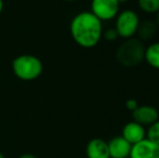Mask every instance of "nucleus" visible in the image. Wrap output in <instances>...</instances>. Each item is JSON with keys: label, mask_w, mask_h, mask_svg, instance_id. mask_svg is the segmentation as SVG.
I'll return each instance as SVG.
<instances>
[{"label": "nucleus", "mask_w": 159, "mask_h": 158, "mask_svg": "<svg viewBox=\"0 0 159 158\" xmlns=\"http://www.w3.org/2000/svg\"><path fill=\"white\" fill-rule=\"evenodd\" d=\"M103 22L91 11H82L71 19L69 33L74 41L84 49H92L103 38Z\"/></svg>", "instance_id": "nucleus-1"}, {"label": "nucleus", "mask_w": 159, "mask_h": 158, "mask_svg": "<svg viewBox=\"0 0 159 158\" xmlns=\"http://www.w3.org/2000/svg\"><path fill=\"white\" fill-rule=\"evenodd\" d=\"M145 48V43L138 37L124 39L116 49L115 57L124 67H135L144 62Z\"/></svg>", "instance_id": "nucleus-2"}, {"label": "nucleus", "mask_w": 159, "mask_h": 158, "mask_svg": "<svg viewBox=\"0 0 159 158\" xmlns=\"http://www.w3.org/2000/svg\"><path fill=\"white\" fill-rule=\"evenodd\" d=\"M12 70L15 77L23 81H33L43 72L41 60L33 54H21L12 61Z\"/></svg>", "instance_id": "nucleus-3"}, {"label": "nucleus", "mask_w": 159, "mask_h": 158, "mask_svg": "<svg viewBox=\"0 0 159 158\" xmlns=\"http://www.w3.org/2000/svg\"><path fill=\"white\" fill-rule=\"evenodd\" d=\"M141 20L139 14L132 9L119 11L115 17V26L114 28L117 32L119 38L128 39L135 37Z\"/></svg>", "instance_id": "nucleus-4"}, {"label": "nucleus", "mask_w": 159, "mask_h": 158, "mask_svg": "<svg viewBox=\"0 0 159 158\" xmlns=\"http://www.w3.org/2000/svg\"><path fill=\"white\" fill-rule=\"evenodd\" d=\"M90 11L102 22L115 20L120 11L118 0H91Z\"/></svg>", "instance_id": "nucleus-5"}, {"label": "nucleus", "mask_w": 159, "mask_h": 158, "mask_svg": "<svg viewBox=\"0 0 159 158\" xmlns=\"http://www.w3.org/2000/svg\"><path fill=\"white\" fill-rule=\"evenodd\" d=\"M129 158H159V144L145 138L141 142L132 145Z\"/></svg>", "instance_id": "nucleus-6"}, {"label": "nucleus", "mask_w": 159, "mask_h": 158, "mask_svg": "<svg viewBox=\"0 0 159 158\" xmlns=\"http://www.w3.org/2000/svg\"><path fill=\"white\" fill-rule=\"evenodd\" d=\"M131 114L134 121L144 127H148L149 124L159 119V111L148 104L139 105Z\"/></svg>", "instance_id": "nucleus-7"}, {"label": "nucleus", "mask_w": 159, "mask_h": 158, "mask_svg": "<svg viewBox=\"0 0 159 158\" xmlns=\"http://www.w3.org/2000/svg\"><path fill=\"white\" fill-rule=\"evenodd\" d=\"M107 144L111 158H129L132 145L121 135L111 138Z\"/></svg>", "instance_id": "nucleus-8"}, {"label": "nucleus", "mask_w": 159, "mask_h": 158, "mask_svg": "<svg viewBox=\"0 0 159 158\" xmlns=\"http://www.w3.org/2000/svg\"><path fill=\"white\" fill-rule=\"evenodd\" d=\"M121 137L125 138L131 145H133L146 138V129L144 126L131 120L124 126L121 130Z\"/></svg>", "instance_id": "nucleus-9"}, {"label": "nucleus", "mask_w": 159, "mask_h": 158, "mask_svg": "<svg viewBox=\"0 0 159 158\" xmlns=\"http://www.w3.org/2000/svg\"><path fill=\"white\" fill-rule=\"evenodd\" d=\"M86 156L87 158H111L107 141L101 138L91 139L87 143Z\"/></svg>", "instance_id": "nucleus-10"}, {"label": "nucleus", "mask_w": 159, "mask_h": 158, "mask_svg": "<svg viewBox=\"0 0 159 158\" xmlns=\"http://www.w3.org/2000/svg\"><path fill=\"white\" fill-rule=\"evenodd\" d=\"M157 33L158 27L154 22V20H145L140 23L135 36H138V38L142 40L143 42H146L155 38Z\"/></svg>", "instance_id": "nucleus-11"}, {"label": "nucleus", "mask_w": 159, "mask_h": 158, "mask_svg": "<svg viewBox=\"0 0 159 158\" xmlns=\"http://www.w3.org/2000/svg\"><path fill=\"white\" fill-rule=\"evenodd\" d=\"M144 62L154 70H159V41H154L146 46Z\"/></svg>", "instance_id": "nucleus-12"}, {"label": "nucleus", "mask_w": 159, "mask_h": 158, "mask_svg": "<svg viewBox=\"0 0 159 158\" xmlns=\"http://www.w3.org/2000/svg\"><path fill=\"white\" fill-rule=\"evenodd\" d=\"M138 8L145 14L155 15L159 11V0H138Z\"/></svg>", "instance_id": "nucleus-13"}, {"label": "nucleus", "mask_w": 159, "mask_h": 158, "mask_svg": "<svg viewBox=\"0 0 159 158\" xmlns=\"http://www.w3.org/2000/svg\"><path fill=\"white\" fill-rule=\"evenodd\" d=\"M146 139L159 144V119L149 124L148 128L146 129Z\"/></svg>", "instance_id": "nucleus-14"}, {"label": "nucleus", "mask_w": 159, "mask_h": 158, "mask_svg": "<svg viewBox=\"0 0 159 158\" xmlns=\"http://www.w3.org/2000/svg\"><path fill=\"white\" fill-rule=\"evenodd\" d=\"M103 38L106 40V41L113 42L119 38V36H118L115 28L111 27V28H107L106 30H103Z\"/></svg>", "instance_id": "nucleus-15"}, {"label": "nucleus", "mask_w": 159, "mask_h": 158, "mask_svg": "<svg viewBox=\"0 0 159 158\" xmlns=\"http://www.w3.org/2000/svg\"><path fill=\"white\" fill-rule=\"evenodd\" d=\"M125 105H126L127 110L130 111V112L132 113L139 106V103H138V101H136V100L134 99V97H130V99H128L127 101H126Z\"/></svg>", "instance_id": "nucleus-16"}, {"label": "nucleus", "mask_w": 159, "mask_h": 158, "mask_svg": "<svg viewBox=\"0 0 159 158\" xmlns=\"http://www.w3.org/2000/svg\"><path fill=\"white\" fill-rule=\"evenodd\" d=\"M19 158H38V157H36L34 154H30V153H25V154H23V155H21Z\"/></svg>", "instance_id": "nucleus-17"}, {"label": "nucleus", "mask_w": 159, "mask_h": 158, "mask_svg": "<svg viewBox=\"0 0 159 158\" xmlns=\"http://www.w3.org/2000/svg\"><path fill=\"white\" fill-rule=\"evenodd\" d=\"M154 22H155V24L157 25L158 29H159V11L155 14V19H154Z\"/></svg>", "instance_id": "nucleus-18"}, {"label": "nucleus", "mask_w": 159, "mask_h": 158, "mask_svg": "<svg viewBox=\"0 0 159 158\" xmlns=\"http://www.w3.org/2000/svg\"><path fill=\"white\" fill-rule=\"evenodd\" d=\"M3 10V0H0V14Z\"/></svg>", "instance_id": "nucleus-19"}, {"label": "nucleus", "mask_w": 159, "mask_h": 158, "mask_svg": "<svg viewBox=\"0 0 159 158\" xmlns=\"http://www.w3.org/2000/svg\"><path fill=\"white\" fill-rule=\"evenodd\" d=\"M129 0H118V2H119L120 4H122V3H126V2H128Z\"/></svg>", "instance_id": "nucleus-20"}, {"label": "nucleus", "mask_w": 159, "mask_h": 158, "mask_svg": "<svg viewBox=\"0 0 159 158\" xmlns=\"http://www.w3.org/2000/svg\"><path fill=\"white\" fill-rule=\"evenodd\" d=\"M65 2H74V1H77V0H63Z\"/></svg>", "instance_id": "nucleus-21"}, {"label": "nucleus", "mask_w": 159, "mask_h": 158, "mask_svg": "<svg viewBox=\"0 0 159 158\" xmlns=\"http://www.w3.org/2000/svg\"><path fill=\"white\" fill-rule=\"evenodd\" d=\"M0 158H6V157H4V155H3V154H2V153H1V152H0Z\"/></svg>", "instance_id": "nucleus-22"}]
</instances>
